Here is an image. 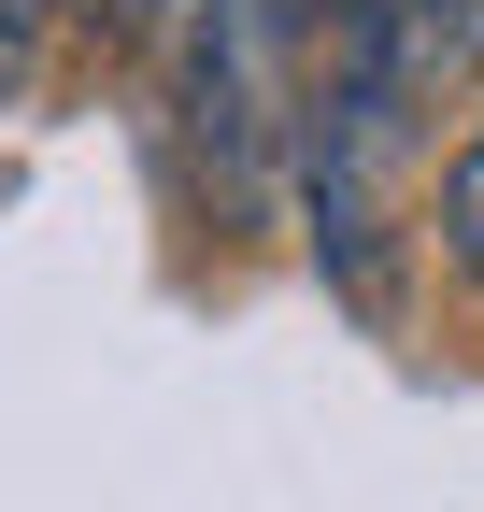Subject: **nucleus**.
I'll return each instance as SVG.
<instances>
[{
    "label": "nucleus",
    "instance_id": "nucleus-1",
    "mask_svg": "<svg viewBox=\"0 0 484 512\" xmlns=\"http://www.w3.org/2000/svg\"><path fill=\"white\" fill-rule=\"evenodd\" d=\"M328 86V15L314 0H186L171 29V100H186V143L214 185H257Z\"/></svg>",
    "mask_w": 484,
    "mask_h": 512
},
{
    "label": "nucleus",
    "instance_id": "nucleus-2",
    "mask_svg": "<svg viewBox=\"0 0 484 512\" xmlns=\"http://www.w3.org/2000/svg\"><path fill=\"white\" fill-rule=\"evenodd\" d=\"M442 256L484 285V114H470V143L442 157Z\"/></svg>",
    "mask_w": 484,
    "mask_h": 512
},
{
    "label": "nucleus",
    "instance_id": "nucleus-3",
    "mask_svg": "<svg viewBox=\"0 0 484 512\" xmlns=\"http://www.w3.org/2000/svg\"><path fill=\"white\" fill-rule=\"evenodd\" d=\"M57 29H72V0H0V100L43 72V43H57Z\"/></svg>",
    "mask_w": 484,
    "mask_h": 512
},
{
    "label": "nucleus",
    "instance_id": "nucleus-4",
    "mask_svg": "<svg viewBox=\"0 0 484 512\" xmlns=\"http://www.w3.org/2000/svg\"><path fill=\"white\" fill-rule=\"evenodd\" d=\"M100 15H114V29H157V15H171V0H100Z\"/></svg>",
    "mask_w": 484,
    "mask_h": 512
}]
</instances>
